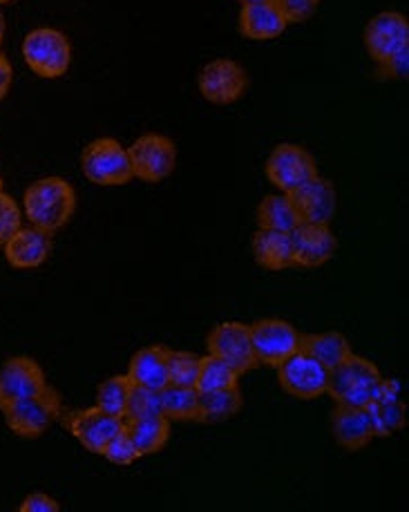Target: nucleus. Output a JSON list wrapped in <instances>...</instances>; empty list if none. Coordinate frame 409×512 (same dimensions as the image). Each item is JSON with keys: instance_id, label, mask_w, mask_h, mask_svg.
I'll return each mask as SVG.
<instances>
[{"instance_id": "nucleus-34", "label": "nucleus", "mask_w": 409, "mask_h": 512, "mask_svg": "<svg viewBox=\"0 0 409 512\" xmlns=\"http://www.w3.org/2000/svg\"><path fill=\"white\" fill-rule=\"evenodd\" d=\"M271 3L280 9L284 21L291 23H304L318 12L320 0H271Z\"/></svg>"}, {"instance_id": "nucleus-27", "label": "nucleus", "mask_w": 409, "mask_h": 512, "mask_svg": "<svg viewBox=\"0 0 409 512\" xmlns=\"http://www.w3.org/2000/svg\"><path fill=\"white\" fill-rule=\"evenodd\" d=\"M298 224L300 222H298L296 208H293V204H291L289 193L266 195L260 202V206H258V226H260V229L291 233Z\"/></svg>"}, {"instance_id": "nucleus-35", "label": "nucleus", "mask_w": 409, "mask_h": 512, "mask_svg": "<svg viewBox=\"0 0 409 512\" xmlns=\"http://www.w3.org/2000/svg\"><path fill=\"white\" fill-rule=\"evenodd\" d=\"M380 77L392 79V81H405L409 77V45L401 47V50L387 56L385 61L378 63Z\"/></svg>"}, {"instance_id": "nucleus-24", "label": "nucleus", "mask_w": 409, "mask_h": 512, "mask_svg": "<svg viewBox=\"0 0 409 512\" xmlns=\"http://www.w3.org/2000/svg\"><path fill=\"white\" fill-rule=\"evenodd\" d=\"M126 432L139 450L141 459L157 454L166 448L170 441V421L166 416H150V419L126 421Z\"/></svg>"}, {"instance_id": "nucleus-6", "label": "nucleus", "mask_w": 409, "mask_h": 512, "mask_svg": "<svg viewBox=\"0 0 409 512\" xmlns=\"http://www.w3.org/2000/svg\"><path fill=\"white\" fill-rule=\"evenodd\" d=\"M128 157L132 166V177H137L146 184H159L173 175L177 164V148L173 139L157 135V132H148V135H141L128 148Z\"/></svg>"}, {"instance_id": "nucleus-23", "label": "nucleus", "mask_w": 409, "mask_h": 512, "mask_svg": "<svg viewBox=\"0 0 409 512\" xmlns=\"http://www.w3.org/2000/svg\"><path fill=\"white\" fill-rule=\"evenodd\" d=\"M300 349L311 354L318 363L327 369H334L342 360L351 356V345L340 331H322V334H304L300 336Z\"/></svg>"}, {"instance_id": "nucleus-5", "label": "nucleus", "mask_w": 409, "mask_h": 512, "mask_svg": "<svg viewBox=\"0 0 409 512\" xmlns=\"http://www.w3.org/2000/svg\"><path fill=\"white\" fill-rule=\"evenodd\" d=\"M81 170L88 182L97 186H126L132 182V166L128 148L117 139L101 137L85 146L81 155Z\"/></svg>"}, {"instance_id": "nucleus-3", "label": "nucleus", "mask_w": 409, "mask_h": 512, "mask_svg": "<svg viewBox=\"0 0 409 512\" xmlns=\"http://www.w3.org/2000/svg\"><path fill=\"white\" fill-rule=\"evenodd\" d=\"M23 59L41 79H61L70 70L72 45L54 27H36L23 41Z\"/></svg>"}, {"instance_id": "nucleus-10", "label": "nucleus", "mask_w": 409, "mask_h": 512, "mask_svg": "<svg viewBox=\"0 0 409 512\" xmlns=\"http://www.w3.org/2000/svg\"><path fill=\"white\" fill-rule=\"evenodd\" d=\"M251 343L258 365L278 367L284 358H289L296 349H300V331L291 322L282 318H264L253 322Z\"/></svg>"}, {"instance_id": "nucleus-17", "label": "nucleus", "mask_w": 409, "mask_h": 512, "mask_svg": "<svg viewBox=\"0 0 409 512\" xmlns=\"http://www.w3.org/2000/svg\"><path fill=\"white\" fill-rule=\"evenodd\" d=\"M5 260L12 269H38L43 267L52 253V235L36 226H21L9 240L3 244Z\"/></svg>"}, {"instance_id": "nucleus-32", "label": "nucleus", "mask_w": 409, "mask_h": 512, "mask_svg": "<svg viewBox=\"0 0 409 512\" xmlns=\"http://www.w3.org/2000/svg\"><path fill=\"white\" fill-rule=\"evenodd\" d=\"M101 457H106L112 466H132V463H137L141 459L139 450L135 448V443H132L130 434L126 432V425H123V430L117 432L112 436V439L106 443V448H103Z\"/></svg>"}, {"instance_id": "nucleus-20", "label": "nucleus", "mask_w": 409, "mask_h": 512, "mask_svg": "<svg viewBox=\"0 0 409 512\" xmlns=\"http://www.w3.org/2000/svg\"><path fill=\"white\" fill-rule=\"evenodd\" d=\"M168 347L148 345L130 358L126 376L132 385L146 387L152 392H161L168 385V365H166Z\"/></svg>"}, {"instance_id": "nucleus-8", "label": "nucleus", "mask_w": 409, "mask_h": 512, "mask_svg": "<svg viewBox=\"0 0 409 512\" xmlns=\"http://www.w3.org/2000/svg\"><path fill=\"white\" fill-rule=\"evenodd\" d=\"M197 88L215 106H231L249 90V74L233 59H215L199 72Z\"/></svg>"}, {"instance_id": "nucleus-41", "label": "nucleus", "mask_w": 409, "mask_h": 512, "mask_svg": "<svg viewBox=\"0 0 409 512\" xmlns=\"http://www.w3.org/2000/svg\"><path fill=\"white\" fill-rule=\"evenodd\" d=\"M0 191H3V177H0Z\"/></svg>"}, {"instance_id": "nucleus-40", "label": "nucleus", "mask_w": 409, "mask_h": 512, "mask_svg": "<svg viewBox=\"0 0 409 512\" xmlns=\"http://www.w3.org/2000/svg\"><path fill=\"white\" fill-rule=\"evenodd\" d=\"M5 3H12V0H0V5H5Z\"/></svg>"}, {"instance_id": "nucleus-12", "label": "nucleus", "mask_w": 409, "mask_h": 512, "mask_svg": "<svg viewBox=\"0 0 409 512\" xmlns=\"http://www.w3.org/2000/svg\"><path fill=\"white\" fill-rule=\"evenodd\" d=\"M291 237V262L300 269H318L327 264L336 253V235L329 224L300 222L289 233Z\"/></svg>"}, {"instance_id": "nucleus-37", "label": "nucleus", "mask_w": 409, "mask_h": 512, "mask_svg": "<svg viewBox=\"0 0 409 512\" xmlns=\"http://www.w3.org/2000/svg\"><path fill=\"white\" fill-rule=\"evenodd\" d=\"M12 79H14V70L12 65H9L7 56L0 52V101L7 97L9 88H12Z\"/></svg>"}, {"instance_id": "nucleus-11", "label": "nucleus", "mask_w": 409, "mask_h": 512, "mask_svg": "<svg viewBox=\"0 0 409 512\" xmlns=\"http://www.w3.org/2000/svg\"><path fill=\"white\" fill-rule=\"evenodd\" d=\"M206 349L208 354L226 360L240 376L258 367L251 343V327L244 322H222L213 327L206 338Z\"/></svg>"}, {"instance_id": "nucleus-22", "label": "nucleus", "mask_w": 409, "mask_h": 512, "mask_svg": "<svg viewBox=\"0 0 409 512\" xmlns=\"http://www.w3.org/2000/svg\"><path fill=\"white\" fill-rule=\"evenodd\" d=\"M253 258L266 271H284L293 267L289 233L258 229L253 235Z\"/></svg>"}, {"instance_id": "nucleus-28", "label": "nucleus", "mask_w": 409, "mask_h": 512, "mask_svg": "<svg viewBox=\"0 0 409 512\" xmlns=\"http://www.w3.org/2000/svg\"><path fill=\"white\" fill-rule=\"evenodd\" d=\"M161 396V414L173 421H197V407H199V392L195 387H179V385H166L159 392Z\"/></svg>"}, {"instance_id": "nucleus-33", "label": "nucleus", "mask_w": 409, "mask_h": 512, "mask_svg": "<svg viewBox=\"0 0 409 512\" xmlns=\"http://www.w3.org/2000/svg\"><path fill=\"white\" fill-rule=\"evenodd\" d=\"M23 226V208L14 197L0 191V246Z\"/></svg>"}, {"instance_id": "nucleus-14", "label": "nucleus", "mask_w": 409, "mask_h": 512, "mask_svg": "<svg viewBox=\"0 0 409 512\" xmlns=\"http://www.w3.org/2000/svg\"><path fill=\"white\" fill-rule=\"evenodd\" d=\"M65 425H68L70 434L85 450L92 454H101L112 436L123 430L126 421L119 419V416L106 414L97 405H92L85 407V410L70 412L68 419H65Z\"/></svg>"}, {"instance_id": "nucleus-30", "label": "nucleus", "mask_w": 409, "mask_h": 512, "mask_svg": "<svg viewBox=\"0 0 409 512\" xmlns=\"http://www.w3.org/2000/svg\"><path fill=\"white\" fill-rule=\"evenodd\" d=\"M199 358L193 352H179V349H168L166 365H168V385L179 387H195L199 374Z\"/></svg>"}, {"instance_id": "nucleus-7", "label": "nucleus", "mask_w": 409, "mask_h": 512, "mask_svg": "<svg viewBox=\"0 0 409 512\" xmlns=\"http://www.w3.org/2000/svg\"><path fill=\"white\" fill-rule=\"evenodd\" d=\"M275 369H278L282 390L291 396L302 398V401H313V398L327 394L329 369L304 349H296Z\"/></svg>"}, {"instance_id": "nucleus-1", "label": "nucleus", "mask_w": 409, "mask_h": 512, "mask_svg": "<svg viewBox=\"0 0 409 512\" xmlns=\"http://www.w3.org/2000/svg\"><path fill=\"white\" fill-rule=\"evenodd\" d=\"M21 208L27 222L54 235L72 220L76 211V191L61 177H43L27 186Z\"/></svg>"}, {"instance_id": "nucleus-36", "label": "nucleus", "mask_w": 409, "mask_h": 512, "mask_svg": "<svg viewBox=\"0 0 409 512\" xmlns=\"http://www.w3.org/2000/svg\"><path fill=\"white\" fill-rule=\"evenodd\" d=\"M21 512H59L61 504L56 499H52L47 492H32L23 499V504L18 506Z\"/></svg>"}, {"instance_id": "nucleus-39", "label": "nucleus", "mask_w": 409, "mask_h": 512, "mask_svg": "<svg viewBox=\"0 0 409 512\" xmlns=\"http://www.w3.org/2000/svg\"><path fill=\"white\" fill-rule=\"evenodd\" d=\"M242 5H258V3H271V0H240Z\"/></svg>"}, {"instance_id": "nucleus-18", "label": "nucleus", "mask_w": 409, "mask_h": 512, "mask_svg": "<svg viewBox=\"0 0 409 512\" xmlns=\"http://www.w3.org/2000/svg\"><path fill=\"white\" fill-rule=\"evenodd\" d=\"M331 432H334V439L340 448L349 452L363 450L376 439L372 414H369L367 407L336 405L334 414H331Z\"/></svg>"}, {"instance_id": "nucleus-19", "label": "nucleus", "mask_w": 409, "mask_h": 512, "mask_svg": "<svg viewBox=\"0 0 409 512\" xmlns=\"http://www.w3.org/2000/svg\"><path fill=\"white\" fill-rule=\"evenodd\" d=\"M367 410L372 414L376 439L392 436L394 432L405 428V403L401 398V385H398V381H387L385 378L378 396L367 405Z\"/></svg>"}, {"instance_id": "nucleus-2", "label": "nucleus", "mask_w": 409, "mask_h": 512, "mask_svg": "<svg viewBox=\"0 0 409 512\" xmlns=\"http://www.w3.org/2000/svg\"><path fill=\"white\" fill-rule=\"evenodd\" d=\"M385 376L372 360L351 354L340 365L329 369L327 394L336 405L367 407L380 392Z\"/></svg>"}, {"instance_id": "nucleus-31", "label": "nucleus", "mask_w": 409, "mask_h": 512, "mask_svg": "<svg viewBox=\"0 0 409 512\" xmlns=\"http://www.w3.org/2000/svg\"><path fill=\"white\" fill-rule=\"evenodd\" d=\"M150 416H164L161 414V396L159 392L146 390V387L132 385L126 414H123V421H137V419H150Z\"/></svg>"}, {"instance_id": "nucleus-9", "label": "nucleus", "mask_w": 409, "mask_h": 512, "mask_svg": "<svg viewBox=\"0 0 409 512\" xmlns=\"http://www.w3.org/2000/svg\"><path fill=\"white\" fill-rule=\"evenodd\" d=\"M318 175V164L307 148L296 144H280L266 159V177L282 193L296 191L298 186Z\"/></svg>"}, {"instance_id": "nucleus-29", "label": "nucleus", "mask_w": 409, "mask_h": 512, "mask_svg": "<svg viewBox=\"0 0 409 512\" xmlns=\"http://www.w3.org/2000/svg\"><path fill=\"white\" fill-rule=\"evenodd\" d=\"M130 390H132V383H130V378L126 374L110 376L99 385L97 398H94V405H97L99 410H103L106 414L119 416V419H123V414H126Z\"/></svg>"}, {"instance_id": "nucleus-13", "label": "nucleus", "mask_w": 409, "mask_h": 512, "mask_svg": "<svg viewBox=\"0 0 409 512\" xmlns=\"http://www.w3.org/2000/svg\"><path fill=\"white\" fill-rule=\"evenodd\" d=\"M45 387V372L34 358L14 356L5 360V365L0 367V412H3L7 405L43 392Z\"/></svg>"}, {"instance_id": "nucleus-25", "label": "nucleus", "mask_w": 409, "mask_h": 512, "mask_svg": "<svg viewBox=\"0 0 409 512\" xmlns=\"http://www.w3.org/2000/svg\"><path fill=\"white\" fill-rule=\"evenodd\" d=\"M242 405H244V396L240 392V387H231V390H222V392L199 394L195 423H204V425L224 423L228 419H233V416L242 410Z\"/></svg>"}, {"instance_id": "nucleus-4", "label": "nucleus", "mask_w": 409, "mask_h": 512, "mask_svg": "<svg viewBox=\"0 0 409 512\" xmlns=\"http://www.w3.org/2000/svg\"><path fill=\"white\" fill-rule=\"evenodd\" d=\"M61 407L63 403L59 392L47 385L43 392L7 405L3 414L7 428L14 434L23 436V439H38V436H43L52 428V423L59 419Z\"/></svg>"}, {"instance_id": "nucleus-15", "label": "nucleus", "mask_w": 409, "mask_h": 512, "mask_svg": "<svg viewBox=\"0 0 409 512\" xmlns=\"http://www.w3.org/2000/svg\"><path fill=\"white\" fill-rule=\"evenodd\" d=\"M298 222L331 224L336 215V188L329 179L316 175L289 193Z\"/></svg>"}, {"instance_id": "nucleus-21", "label": "nucleus", "mask_w": 409, "mask_h": 512, "mask_svg": "<svg viewBox=\"0 0 409 512\" xmlns=\"http://www.w3.org/2000/svg\"><path fill=\"white\" fill-rule=\"evenodd\" d=\"M287 21L273 3L242 5L240 32L251 41H273L287 30Z\"/></svg>"}, {"instance_id": "nucleus-16", "label": "nucleus", "mask_w": 409, "mask_h": 512, "mask_svg": "<svg viewBox=\"0 0 409 512\" xmlns=\"http://www.w3.org/2000/svg\"><path fill=\"white\" fill-rule=\"evenodd\" d=\"M365 45L376 63L409 45V21L401 12H380L365 27Z\"/></svg>"}, {"instance_id": "nucleus-26", "label": "nucleus", "mask_w": 409, "mask_h": 512, "mask_svg": "<svg viewBox=\"0 0 409 512\" xmlns=\"http://www.w3.org/2000/svg\"><path fill=\"white\" fill-rule=\"evenodd\" d=\"M231 387H240V374H237V369L213 354L199 358V374L195 383V390L199 394L222 392L231 390Z\"/></svg>"}, {"instance_id": "nucleus-38", "label": "nucleus", "mask_w": 409, "mask_h": 512, "mask_svg": "<svg viewBox=\"0 0 409 512\" xmlns=\"http://www.w3.org/2000/svg\"><path fill=\"white\" fill-rule=\"evenodd\" d=\"M5 30H7V25H5V16L0 14V45H3V39H5Z\"/></svg>"}]
</instances>
